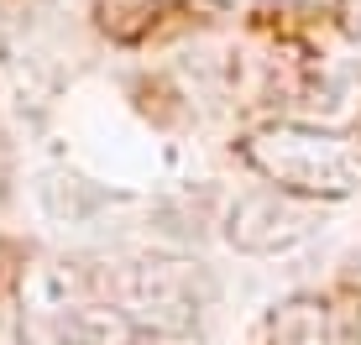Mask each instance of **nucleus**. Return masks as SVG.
Here are the masks:
<instances>
[{
    "label": "nucleus",
    "instance_id": "f03ea898",
    "mask_svg": "<svg viewBox=\"0 0 361 345\" xmlns=\"http://www.w3.org/2000/svg\"><path fill=\"white\" fill-rule=\"evenodd\" d=\"M314 230V215H309V204L298 199V194L288 189H267V194H246L241 204L231 209L226 220V241L235 246V251H288V246H298Z\"/></svg>",
    "mask_w": 361,
    "mask_h": 345
},
{
    "label": "nucleus",
    "instance_id": "f257e3e1",
    "mask_svg": "<svg viewBox=\"0 0 361 345\" xmlns=\"http://www.w3.org/2000/svg\"><path fill=\"white\" fill-rule=\"evenodd\" d=\"M241 157L272 189L298 199H351L361 194V137L304 120H272L241 142Z\"/></svg>",
    "mask_w": 361,
    "mask_h": 345
},
{
    "label": "nucleus",
    "instance_id": "39448f33",
    "mask_svg": "<svg viewBox=\"0 0 361 345\" xmlns=\"http://www.w3.org/2000/svg\"><path fill=\"white\" fill-rule=\"evenodd\" d=\"M335 16H341L345 37H356V42H361V0H335Z\"/></svg>",
    "mask_w": 361,
    "mask_h": 345
},
{
    "label": "nucleus",
    "instance_id": "20e7f679",
    "mask_svg": "<svg viewBox=\"0 0 361 345\" xmlns=\"http://www.w3.org/2000/svg\"><path fill=\"white\" fill-rule=\"evenodd\" d=\"M267 345H351V330L335 314L330 299L314 293H293L283 299L267 319Z\"/></svg>",
    "mask_w": 361,
    "mask_h": 345
},
{
    "label": "nucleus",
    "instance_id": "7ed1b4c3",
    "mask_svg": "<svg viewBox=\"0 0 361 345\" xmlns=\"http://www.w3.org/2000/svg\"><path fill=\"white\" fill-rule=\"evenodd\" d=\"M131 303H136V314H147L157 330H189L194 314H199V303H194V272L183 262L136 267Z\"/></svg>",
    "mask_w": 361,
    "mask_h": 345
}]
</instances>
